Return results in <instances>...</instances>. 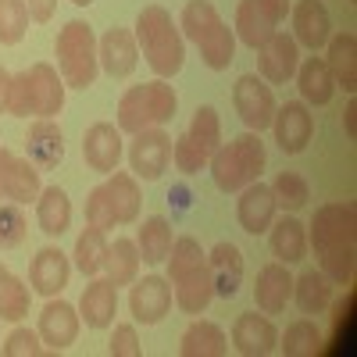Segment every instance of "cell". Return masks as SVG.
Returning <instances> with one entry per match:
<instances>
[{"mask_svg":"<svg viewBox=\"0 0 357 357\" xmlns=\"http://www.w3.org/2000/svg\"><path fill=\"white\" fill-rule=\"evenodd\" d=\"M307 247H314L321 272L333 286H347L354 279L357 257V211L354 204H321L307 225Z\"/></svg>","mask_w":357,"mask_h":357,"instance_id":"cell-1","label":"cell"},{"mask_svg":"<svg viewBox=\"0 0 357 357\" xmlns=\"http://www.w3.org/2000/svg\"><path fill=\"white\" fill-rule=\"evenodd\" d=\"M136 47L143 50L146 65L154 68L158 79H172L186 61V43L178 33V22L161 8V4H146L136 18Z\"/></svg>","mask_w":357,"mask_h":357,"instance_id":"cell-2","label":"cell"},{"mask_svg":"<svg viewBox=\"0 0 357 357\" xmlns=\"http://www.w3.org/2000/svg\"><path fill=\"white\" fill-rule=\"evenodd\" d=\"M178 33L200 47V57L211 72H225L236 57V33L222 22L211 0H190L178 15Z\"/></svg>","mask_w":357,"mask_h":357,"instance_id":"cell-3","label":"cell"},{"mask_svg":"<svg viewBox=\"0 0 357 357\" xmlns=\"http://www.w3.org/2000/svg\"><path fill=\"white\" fill-rule=\"evenodd\" d=\"M175 111H178V93H175V86H168V79L129 86L122 100H118V129L136 136L143 129H158L172 122Z\"/></svg>","mask_w":357,"mask_h":357,"instance_id":"cell-4","label":"cell"},{"mask_svg":"<svg viewBox=\"0 0 357 357\" xmlns=\"http://www.w3.org/2000/svg\"><path fill=\"white\" fill-rule=\"evenodd\" d=\"M264 143L261 132H243L236 136L232 143H222L218 151L207 158V168H211V178L222 193H240L247 183H257L261 172H264Z\"/></svg>","mask_w":357,"mask_h":357,"instance_id":"cell-5","label":"cell"},{"mask_svg":"<svg viewBox=\"0 0 357 357\" xmlns=\"http://www.w3.org/2000/svg\"><path fill=\"white\" fill-rule=\"evenodd\" d=\"M54 57H57V72H61L65 86H72V89H89L100 75L97 36L82 18L65 22V29L54 40Z\"/></svg>","mask_w":357,"mask_h":357,"instance_id":"cell-6","label":"cell"},{"mask_svg":"<svg viewBox=\"0 0 357 357\" xmlns=\"http://www.w3.org/2000/svg\"><path fill=\"white\" fill-rule=\"evenodd\" d=\"M232 104H236V114H240V122L250 129V132H261L272 126L275 118V93L272 86H268L261 75H240L232 86Z\"/></svg>","mask_w":357,"mask_h":357,"instance_id":"cell-7","label":"cell"},{"mask_svg":"<svg viewBox=\"0 0 357 357\" xmlns=\"http://www.w3.org/2000/svg\"><path fill=\"white\" fill-rule=\"evenodd\" d=\"M172 161V136L158 126V129H143L132 136L129 143V165H132V175L143 178V183H154L161 178V172L168 168Z\"/></svg>","mask_w":357,"mask_h":357,"instance_id":"cell-8","label":"cell"},{"mask_svg":"<svg viewBox=\"0 0 357 357\" xmlns=\"http://www.w3.org/2000/svg\"><path fill=\"white\" fill-rule=\"evenodd\" d=\"M268 129L275 132V143L282 154H301L314 136V114L304 100H289V104L275 107V118Z\"/></svg>","mask_w":357,"mask_h":357,"instance_id":"cell-9","label":"cell"},{"mask_svg":"<svg viewBox=\"0 0 357 357\" xmlns=\"http://www.w3.org/2000/svg\"><path fill=\"white\" fill-rule=\"evenodd\" d=\"M40 168L29 158H18L8 146H0V197L11 204H29L40 197Z\"/></svg>","mask_w":357,"mask_h":357,"instance_id":"cell-10","label":"cell"},{"mask_svg":"<svg viewBox=\"0 0 357 357\" xmlns=\"http://www.w3.org/2000/svg\"><path fill=\"white\" fill-rule=\"evenodd\" d=\"M79 307H72L68 301H57V296H47V307L40 311V340L47 350H68L79 340Z\"/></svg>","mask_w":357,"mask_h":357,"instance_id":"cell-11","label":"cell"},{"mask_svg":"<svg viewBox=\"0 0 357 357\" xmlns=\"http://www.w3.org/2000/svg\"><path fill=\"white\" fill-rule=\"evenodd\" d=\"M129 311L143 325H158L172 311V282L165 275H143L129 289Z\"/></svg>","mask_w":357,"mask_h":357,"instance_id":"cell-12","label":"cell"},{"mask_svg":"<svg viewBox=\"0 0 357 357\" xmlns=\"http://www.w3.org/2000/svg\"><path fill=\"white\" fill-rule=\"evenodd\" d=\"M296 65H301V47L289 33H272L261 50H257V68H261V79L272 82V86H282L296 75Z\"/></svg>","mask_w":357,"mask_h":357,"instance_id":"cell-13","label":"cell"},{"mask_svg":"<svg viewBox=\"0 0 357 357\" xmlns=\"http://www.w3.org/2000/svg\"><path fill=\"white\" fill-rule=\"evenodd\" d=\"M122 129L111 126V122H97V126H89L86 136H82V158L86 165L100 172V175H111L118 168V161H122L126 154V146H122Z\"/></svg>","mask_w":357,"mask_h":357,"instance_id":"cell-14","label":"cell"},{"mask_svg":"<svg viewBox=\"0 0 357 357\" xmlns=\"http://www.w3.org/2000/svg\"><path fill=\"white\" fill-rule=\"evenodd\" d=\"M97 61L100 68L111 75V79H129L139 65V47H136V36L129 29H107V33L97 40Z\"/></svg>","mask_w":357,"mask_h":357,"instance_id":"cell-15","label":"cell"},{"mask_svg":"<svg viewBox=\"0 0 357 357\" xmlns=\"http://www.w3.org/2000/svg\"><path fill=\"white\" fill-rule=\"evenodd\" d=\"M232 347L243 357H268L279 350V329L268 314H257V311L240 314L232 325Z\"/></svg>","mask_w":357,"mask_h":357,"instance_id":"cell-16","label":"cell"},{"mask_svg":"<svg viewBox=\"0 0 357 357\" xmlns=\"http://www.w3.org/2000/svg\"><path fill=\"white\" fill-rule=\"evenodd\" d=\"M275 211H279V204H275L272 186L247 183L240 190V200H236V218H240V229L243 232H250V236L268 232V225L275 222Z\"/></svg>","mask_w":357,"mask_h":357,"instance_id":"cell-17","label":"cell"},{"mask_svg":"<svg viewBox=\"0 0 357 357\" xmlns=\"http://www.w3.org/2000/svg\"><path fill=\"white\" fill-rule=\"evenodd\" d=\"M333 36V18L321 0H296L293 4V40L296 47H307L311 54L321 50Z\"/></svg>","mask_w":357,"mask_h":357,"instance_id":"cell-18","label":"cell"},{"mask_svg":"<svg viewBox=\"0 0 357 357\" xmlns=\"http://www.w3.org/2000/svg\"><path fill=\"white\" fill-rule=\"evenodd\" d=\"M72 279V264L61 247H43L29 264V286L40 296H57Z\"/></svg>","mask_w":357,"mask_h":357,"instance_id":"cell-19","label":"cell"},{"mask_svg":"<svg viewBox=\"0 0 357 357\" xmlns=\"http://www.w3.org/2000/svg\"><path fill=\"white\" fill-rule=\"evenodd\" d=\"M114 314H118V286L93 275L79 296V318L89 329H107V325H114Z\"/></svg>","mask_w":357,"mask_h":357,"instance_id":"cell-20","label":"cell"},{"mask_svg":"<svg viewBox=\"0 0 357 357\" xmlns=\"http://www.w3.org/2000/svg\"><path fill=\"white\" fill-rule=\"evenodd\" d=\"M293 296V275L282 261H272L257 272V282H254V301H257V311L261 314H282L286 311V301Z\"/></svg>","mask_w":357,"mask_h":357,"instance_id":"cell-21","label":"cell"},{"mask_svg":"<svg viewBox=\"0 0 357 357\" xmlns=\"http://www.w3.org/2000/svg\"><path fill=\"white\" fill-rule=\"evenodd\" d=\"M29 72V86H33V114L36 118H54V114H61L65 107V79L61 72H57L54 65L40 61L33 68H25Z\"/></svg>","mask_w":357,"mask_h":357,"instance_id":"cell-22","label":"cell"},{"mask_svg":"<svg viewBox=\"0 0 357 357\" xmlns=\"http://www.w3.org/2000/svg\"><path fill=\"white\" fill-rule=\"evenodd\" d=\"M25 158L36 168H57L65 161V136L54 118H40L25 132Z\"/></svg>","mask_w":357,"mask_h":357,"instance_id":"cell-23","label":"cell"},{"mask_svg":"<svg viewBox=\"0 0 357 357\" xmlns=\"http://www.w3.org/2000/svg\"><path fill=\"white\" fill-rule=\"evenodd\" d=\"M207 272H211V286L215 296H236L243 286V254L236 243H218L211 254H207Z\"/></svg>","mask_w":357,"mask_h":357,"instance_id":"cell-24","label":"cell"},{"mask_svg":"<svg viewBox=\"0 0 357 357\" xmlns=\"http://www.w3.org/2000/svg\"><path fill=\"white\" fill-rule=\"evenodd\" d=\"M172 301L178 304V311L186 314H204L215 301V286H211V272H207V261L193 272H186L183 279L172 282Z\"/></svg>","mask_w":357,"mask_h":357,"instance_id":"cell-25","label":"cell"},{"mask_svg":"<svg viewBox=\"0 0 357 357\" xmlns=\"http://www.w3.org/2000/svg\"><path fill=\"white\" fill-rule=\"evenodd\" d=\"M296 86H301V97L307 107H325L336 97V79L325 65V57H307V61L296 65Z\"/></svg>","mask_w":357,"mask_h":357,"instance_id":"cell-26","label":"cell"},{"mask_svg":"<svg viewBox=\"0 0 357 357\" xmlns=\"http://www.w3.org/2000/svg\"><path fill=\"white\" fill-rule=\"evenodd\" d=\"M275 25H279V22L261 8V0H240V8H236V29H232V33H236V40H240L243 47L261 50L268 40H272Z\"/></svg>","mask_w":357,"mask_h":357,"instance_id":"cell-27","label":"cell"},{"mask_svg":"<svg viewBox=\"0 0 357 357\" xmlns=\"http://www.w3.org/2000/svg\"><path fill=\"white\" fill-rule=\"evenodd\" d=\"M268 243H272V254L275 261L282 264H296V261H304L307 257V225L301 218H279L268 225Z\"/></svg>","mask_w":357,"mask_h":357,"instance_id":"cell-28","label":"cell"},{"mask_svg":"<svg viewBox=\"0 0 357 357\" xmlns=\"http://www.w3.org/2000/svg\"><path fill=\"white\" fill-rule=\"evenodd\" d=\"M36 222H40V232L57 240L65 236L68 225H72V200L61 186H43L40 197H36Z\"/></svg>","mask_w":357,"mask_h":357,"instance_id":"cell-29","label":"cell"},{"mask_svg":"<svg viewBox=\"0 0 357 357\" xmlns=\"http://www.w3.org/2000/svg\"><path fill=\"white\" fill-rule=\"evenodd\" d=\"M107 197H111V207H114V222L118 225H132L139 218V204H143V193H139V183L132 172H111L107 183H104Z\"/></svg>","mask_w":357,"mask_h":357,"instance_id":"cell-30","label":"cell"},{"mask_svg":"<svg viewBox=\"0 0 357 357\" xmlns=\"http://www.w3.org/2000/svg\"><path fill=\"white\" fill-rule=\"evenodd\" d=\"M329 54H325V65H329L336 86H343L347 93H357V36L354 33H340L329 36Z\"/></svg>","mask_w":357,"mask_h":357,"instance_id":"cell-31","label":"cell"},{"mask_svg":"<svg viewBox=\"0 0 357 357\" xmlns=\"http://www.w3.org/2000/svg\"><path fill=\"white\" fill-rule=\"evenodd\" d=\"M139 247L136 240H126V236H118L114 243H107V257H104V279L114 282V286H132L139 279Z\"/></svg>","mask_w":357,"mask_h":357,"instance_id":"cell-32","label":"cell"},{"mask_svg":"<svg viewBox=\"0 0 357 357\" xmlns=\"http://www.w3.org/2000/svg\"><path fill=\"white\" fill-rule=\"evenodd\" d=\"M229 350V340L222 333V325L215 321H193L190 329L183 333V340H178V354L183 357H222Z\"/></svg>","mask_w":357,"mask_h":357,"instance_id":"cell-33","label":"cell"},{"mask_svg":"<svg viewBox=\"0 0 357 357\" xmlns=\"http://www.w3.org/2000/svg\"><path fill=\"white\" fill-rule=\"evenodd\" d=\"M293 296H296V307H301L304 314H321L325 307L333 304V279L321 272H304L301 279H293Z\"/></svg>","mask_w":357,"mask_h":357,"instance_id":"cell-34","label":"cell"},{"mask_svg":"<svg viewBox=\"0 0 357 357\" xmlns=\"http://www.w3.org/2000/svg\"><path fill=\"white\" fill-rule=\"evenodd\" d=\"M75 268L86 275V279H93L104 272V257H107V232L97 229V225H89L79 232V240H75Z\"/></svg>","mask_w":357,"mask_h":357,"instance_id":"cell-35","label":"cell"},{"mask_svg":"<svg viewBox=\"0 0 357 357\" xmlns=\"http://www.w3.org/2000/svg\"><path fill=\"white\" fill-rule=\"evenodd\" d=\"M172 240H175V236H172V222L168 218H161V215L146 218L143 229H139V236H136L139 257L146 264H161L168 257V250H172Z\"/></svg>","mask_w":357,"mask_h":357,"instance_id":"cell-36","label":"cell"},{"mask_svg":"<svg viewBox=\"0 0 357 357\" xmlns=\"http://www.w3.org/2000/svg\"><path fill=\"white\" fill-rule=\"evenodd\" d=\"M25 314H29V286L11 272L8 264H0V318L22 321Z\"/></svg>","mask_w":357,"mask_h":357,"instance_id":"cell-37","label":"cell"},{"mask_svg":"<svg viewBox=\"0 0 357 357\" xmlns=\"http://www.w3.org/2000/svg\"><path fill=\"white\" fill-rule=\"evenodd\" d=\"M186 136L200 146L207 158H211L218 146H222V122H218V111H215L211 104H200V107L193 111V122H190Z\"/></svg>","mask_w":357,"mask_h":357,"instance_id":"cell-38","label":"cell"},{"mask_svg":"<svg viewBox=\"0 0 357 357\" xmlns=\"http://www.w3.org/2000/svg\"><path fill=\"white\" fill-rule=\"evenodd\" d=\"M318 347H321V333H318V325L307 321V318L286 325V333L279 336V350L286 357H311V354H318Z\"/></svg>","mask_w":357,"mask_h":357,"instance_id":"cell-39","label":"cell"},{"mask_svg":"<svg viewBox=\"0 0 357 357\" xmlns=\"http://www.w3.org/2000/svg\"><path fill=\"white\" fill-rule=\"evenodd\" d=\"M168 282H175V279H183L186 272H193V268H200L204 261H207V254H204V247L193 240V236H178V240H172V250H168Z\"/></svg>","mask_w":357,"mask_h":357,"instance_id":"cell-40","label":"cell"},{"mask_svg":"<svg viewBox=\"0 0 357 357\" xmlns=\"http://www.w3.org/2000/svg\"><path fill=\"white\" fill-rule=\"evenodd\" d=\"M272 193H275V204L286 207V211H301V207L311 200V186L301 172H279L272 178Z\"/></svg>","mask_w":357,"mask_h":357,"instance_id":"cell-41","label":"cell"},{"mask_svg":"<svg viewBox=\"0 0 357 357\" xmlns=\"http://www.w3.org/2000/svg\"><path fill=\"white\" fill-rule=\"evenodd\" d=\"M29 33V8L25 0H0V43L15 47Z\"/></svg>","mask_w":357,"mask_h":357,"instance_id":"cell-42","label":"cell"},{"mask_svg":"<svg viewBox=\"0 0 357 357\" xmlns=\"http://www.w3.org/2000/svg\"><path fill=\"white\" fill-rule=\"evenodd\" d=\"M25 232H29V222L22 215V204H4L0 207V250L22 247Z\"/></svg>","mask_w":357,"mask_h":357,"instance_id":"cell-43","label":"cell"},{"mask_svg":"<svg viewBox=\"0 0 357 357\" xmlns=\"http://www.w3.org/2000/svg\"><path fill=\"white\" fill-rule=\"evenodd\" d=\"M172 161H175V168L183 172V175H197V172L207 168V154L200 151V146L186 132L178 136V139H172Z\"/></svg>","mask_w":357,"mask_h":357,"instance_id":"cell-44","label":"cell"},{"mask_svg":"<svg viewBox=\"0 0 357 357\" xmlns=\"http://www.w3.org/2000/svg\"><path fill=\"white\" fill-rule=\"evenodd\" d=\"M47 347H43V340H40V333H33V329H25V325H18V329L0 343V354L4 357H40Z\"/></svg>","mask_w":357,"mask_h":357,"instance_id":"cell-45","label":"cell"},{"mask_svg":"<svg viewBox=\"0 0 357 357\" xmlns=\"http://www.w3.org/2000/svg\"><path fill=\"white\" fill-rule=\"evenodd\" d=\"M86 222H89V225H97V229H104V232L118 225V222H114L111 197H107L104 186H93V190H89V197H86Z\"/></svg>","mask_w":357,"mask_h":357,"instance_id":"cell-46","label":"cell"},{"mask_svg":"<svg viewBox=\"0 0 357 357\" xmlns=\"http://www.w3.org/2000/svg\"><path fill=\"white\" fill-rule=\"evenodd\" d=\"M8 114H15V118H29V114H33V86H29V72L11 75V86H8Z\"/></svg>","mask_w":357,"mask_h":357,"instance_id":"cell-47","label":"cell"},{"mask_svg":"<svg viewBox=\"0 0 357 357\" xmlns=\"http://www.w3.org/2000/svg\"><path fill=\"white\" fill-rule=\"evenodd\" d=\"M107 354H111V357H139L143 347H139V336H136V325H129V321L114 325L111 343H107Z\"/></svg>","mask_w":357,"mask_h":357,"instance_id":"cell-48","label":"cell"},{"mask_svg":"<svg viewBox=\"0 0 357 357\" xmlns=\"http://www.w3.org/2000/svg\"><path fill=\"white\" fill-rule=\"evenodd\" d=\"M168 204L175 207V215H186V211H190V204H193L190 186H186V183H175V186L168 190Z\"/></svg>","mask_w":357,"mask_h":357,"instance_id":"cell-49","label":"cell"},{"mask_svg":"<svg viewBox=\"0 0 357 357\" xmlns=\"http://www.w3.org/2000/svg\"><path fill=\"white\" fill-rule=\"evenodd\" d=\"M25 8H29V18L33 22H50L57 11V0H25Z\"/></svg>","mask_w":357,"mask_h":357,"instance_id":"cell-50","label":"cell"},{"mask_svg":"<svg viewBox=\"0 0 357 357\" xmlns=\"http://www.w3.org/2000/svg\"><path fill=\"white\" fill-rule=\"evenodd\" d=\"M261 8L272 15L275 22H282V18L289 15V0H261Z\"/></svg>","mask_w":357,"mask_h":357,"instance_id":"cell-51","label":"cell"},{"mask_svg":"<svg viewBox=\"0 0 357 357\" xmlns=\"http://www.w3.org/2000/svg\"><path fill=\"white\" fill-rule=\"evenodd\" d=\"M343 126H347V136L354 139V136H357V100L347 104V111H343Z\"/></svg>","mask_w":357,"mask_h":357,"instance_id":"cell-52","label":"cell"},{"mask_svg":"<svg viewBox=\"0 0 357 357\" xmlns=\"http://www.w3.org/2000/svg\"><path fill=\"white\" fill-rule=\"evenodd\" d=\"M8 86H11V72L0 68V114L8 111Z\"/></svg>","mask_w":357,"mask_h":357,"instance_id":"cell-53","label":"cell"},{"mask_svg":"<svg viewBox=\"0 0 357 357\" xmlns=\"http://www.w3.org/2000/svg\"><path fill=\"white\" fill-rule=\"evenodd\" d=\"M72 4H75V8H89V4H93V0H72Z\"/></svg>","mask_w":357,"mask_h":357,"instance_id":"cell-54","label":"cell"}]
</instances>
